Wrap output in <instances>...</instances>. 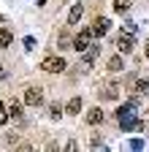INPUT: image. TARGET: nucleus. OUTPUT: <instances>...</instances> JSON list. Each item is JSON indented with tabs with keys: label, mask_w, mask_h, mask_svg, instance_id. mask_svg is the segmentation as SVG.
Instances as JSON below:
<instances>
[{
	"label": "nucleus",
	"mask_w": 149,
	"mask_h": 152,
	"mask_svg": "<svg viewBox=\"0 0 149 152\" xmlns=\"http://www.w3.org/2000/svg\"><path fill=\"white\" fill-rule=\"evenodd\" d=\"M92 38H95L92 30H79V35L73 38V49H76V52H87L92 46Z\"/></svg>",
	"instance_id": "obj_4"
},
{
	"label": "nucleus",
	"mask_w": 149,
	"mask_h": 152,
	"mask_svg": "<svg viewBox=\"0 0 149 152\" xmlns=\"http://www.w3.org/2000/svg\"><path fill=\"white\" fill-rule=\"evenodd\" d=\"M25 103L27 106H44V87H27L25 90Z\"/></svg>",
	"instance_id": "obj_3"
},
{
	"label": "nucleus",
	"mask_w": 149,
	"mask_h": 152,
	"mask_svg": "<svg viewBox=\"0 0 149 152\" xmlns=\"http://www.w3.org/2000/svg\"><path fill=\"white\" fill-rule=\"evenodd\" d=\"M106 98H111V101L117 98V84H108V90H106Z\"/></svg>",
	"instance_id": "obj_17"
},
{
	"label": "nucleus",
	"mask_w": 149,
	"mask_h": 152,
	"mask_svg": "<svg viewBox=\"0 0 149 152\" xmlns=\"http://www.w3.org/2000/svg\"><path fill=\"white\" fill-rule=\"evenodd\" d=\"M81 14H84V8L76 3V6L71 8V14H68V25H79V22H81Z\"/></svg>",
	"instance_id": "obj_9"
},
{
	"label": "nucleus",
	"mask_w": 149,
	"mask_h": 152,
	"mask_svg": "<svg viewBox=\"0 0 149 152\" xmlns=\"http://www.w3.org/2000/svg\"><path fill=\"white\" fill-rule=\"evenodd\" d=\"M8 122V109H6V103L0 101V130H3V125Z\"/></svg>",
	"instance_id": "obj_15"
},
{
	"label": "nucleus",
	"mask_w": 149,
	"mask_h": 152,
	"mask_svg": "<svg viewBox=\"0 0 149 152\" xmlns=\"http://www.w3.org/2000/svg\"><path fill=\"white\" fill-rule=\"evenodd\" d=\"M108 25H111V22H108L106 16H95V22H92L89 30H92V35H95V38H103V35L108 33Z\"/></svg>",
	"instance_id": "obj_6"
},
{
	"label": "nucleus",
	"mask_w": 149,
	"mask_h": 152,
	"mask_svg": "<svg viewBox=\"0 0 149 152\" xmlns=\"http://www.w3.org/2000/svg\"><path fill=\"white\" fill-rule=\"evenodd\" d=\"M130 3H133V0H114V11L117 14H125L130 8Z\"/></svg>",
	"instance_id": "obj_14"
},
{
	"label": "nucleus",
	"mask_w": 149,
	"mask_h": 152,
	"mask_svg": "<svg viewBox=\"0 0 149 152\" xmlns=\"http://www.w3.org/2000/svg\"><path fill=\"white\" fill-rule=\"evenodd\" d=\"M125 33H133L136 35V22H125Z\"/></svg>",
	"instance_id": "obj_18"
},
{
	"label": "nucleus",
	"mask_w": 149,
	"mask_h": 152,
	"mask_svg": "<svg viewBox=\"0 0 149 152\" xmlns=\"http://www.w3.org/2000/svg\"><path fill=\"white\" fill-rule=\"evenodd\" d=\"M8 117L11 120H22V101H14L8 106Z\"/></svg>",
	"instance_id": "obj_10"
},
{
	"label": "nucleus",
	"mask_w": 149,
	"mask_h": 152,
	"mask_svg": "<svg viewBox=\"0 0 149 152\" xmlns=\"http://www.w3.org/2000/svg\"><path fill=\"white\" fill-rule=\"evenodd\" d=\"M65 68H68L65 57H57V54H49L41 60V71H46V73H63Z\"/></svg>",
	"instance_id": "obj_2"
},
{
	"label": "nucleus",
	"mask_w": 149,
	"mask_h": 152,
	"mask_svg": "<svg viewBox=\"0 0 149 152\" xmlns=\"http://www.w3.org/2000/svg\"><path fill=\"white\" fill-rule=\"evenodd\" d=\"M87 122H89V125H100V122H103V109H100V106H92V109L87 111Z\"/></svg>",
	"instance_id": "obj_7"
},
{
	"label": "nucleus",
	"mask_w": 149,
	"mask_h": 152,
	"mask_svg": "<svg viewBox=\"0 0 149 152\" xmlns=\"http://www.w3.org/2000/svg\"><path fill=\"white\" fill-rule=\"evenodd\" d=\"M136 90H138L141 95H149V82H138V84H136Z\"/></svg>",
	"instance_id": "obj_16"
},
{
	"label": "nucleus",
	"mask_w": 149,
	"mask_h": 152,
	"mask_svg": "<svg viewBox=\"0 0 149 152\" xmlns=\"http://www.w3.org/2000/svg\"><path fill=\"white\" fill-rule=\"evenodd\" d=\"M11 41H14V35L6 30V27H0V49H6V46H11Z\"/></svg>",
	"instance_id": "obj_12"
},
{
	"label": "nucleus",
	"mask_w": 149,
	"mask_h": 152,
	"mask_svg": "<svg viewBox=\"0 0 149 152\" xmlns=\"http://www.w3.org/2000/svg\"><path fill=\"white\" fill-rule=\"evenodd\" d=\"M0 79H6V71H3V60H0Z\"/></svg>",
	"instance_id": "obj_19"
},
{
	"label": "nucleus",
	"mask_w": 149,
	"mask_h": 152,
	"mask_svg": "<svg viewBox=\"0 0 149 152\" xmlns=\"http://www.w3.org/2000/svg\"><path fill=\"white\" fill-rule=\"evenodd\" d=\"M144 46H146V49H144V54H146V57H149V41H146V44H144Z\"/></svg>",
	"instance_id": "obj_20"
},
{
	"label": "nucleus",
	"mask_w": 149,
	"mask_h": 152,
	"mask_svg": "<svg viewBox=\"0 0 149 152\" xmlns=\"http://www.w3.org/2000/svg\"><path fill=\"white\" fill-rule=\"evenodd\" d=\"M79 111H81V98L76 95V98H71V101L65 103V114H73V117H76Z\"/></svg>",
	"instance_id": "obj_8"
},
{
	"label": "nucleus",
	"mask_w": 149,
	"mask_h": 152,
	"mask_svg": "<svg viewBox=\"0 0 149 152\" xmlns=\"http://www.w3.org/2000/svg\"><path fill=\"white\" fill-rule=\"evenodd\" d=\"M117 122L122 125V130H133V128H138V117H136V106H122L119 111H117Z\"/></svg>",
	"instance_id": "obj_1"
},
{
	"label": "nucleus",
	"mask_w": 149,
	"mask_h": 152,
	"mask_svg": "<svg viewBox=\"0 0 149 152\" xmlns=\"http://www.w3.org/2000/svg\"><path fill=\"white\" fill-rule=\"evenodd\" d=\"M63 111H65V106H60V103H49V117H52V120H60Z\"/></svg>",
	"instance_id": "obj_13"
},
{
	"label": "nucleus",
	"mask_w": 149,
	"mask_h": 152,
	"mask_svg": "<svg viewBox=\"0 0 149 152\" xmlns=\"http://www.w3.org/2000/svg\"><path fill=\"white\" fill-rule=\"evenodd\" d=\"M122 68H125V63H122V52H119V54H114V57L108 60V71L117 73V71H122Z\"/></svg>",
	"instance_id": "obj_11"
},
{
	"label": "nucleus",
	"mask_w": 149,
	"mask_h": 152,
	"mask_svg": "<svg viewBox=\"0 0 149 152\" xmlns=\"http://www.w3.org/2000/svg\"><path fill=\"white\" fill-rule=\"evenodd\" d=\"M133 46H136L133 33H119V38H117V49H119L122 54H130V52H133Z\"/></svg>",
	"instance_id": "obj_5"
}]
</instances>
